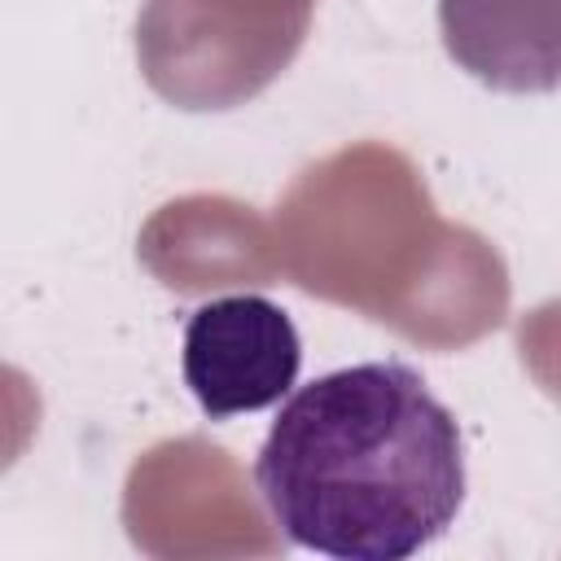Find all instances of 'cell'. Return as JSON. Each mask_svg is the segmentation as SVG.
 <instances>
[{
	"label": "cell",
	"instance_id": "2",
	"mask_svg": "<svg viewBox=\"0 0 561 561\" xmlns=\"http://www.w3.org/2000/svg\"><path fill=\"white\" fill-rule=\"evenodd\" d=\"M298 368V329L263 294L210 298L184 324V381L210 421L280 403Z\"/></svg>",
	"mask_w": 561,
	"mask_h": 561
},
{
	"label": "cell",
	"instance_id": "1",
	"mask_svg": "<svg viewBox=\"0 0 561 561\" xmlns=\"http://www.w3.org/2000/svg\"><path fill=\"white\" fill-rule=\"evenodd\" d=\"M254 486L289 543L337 561H403L465 504L460 425L416 368L351 364L280 403Z\"/></svg>",
	"mask_w": 561,
	"mask_h": 561
}]
</instances>
